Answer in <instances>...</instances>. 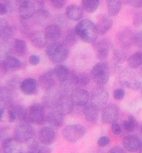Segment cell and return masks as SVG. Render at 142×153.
<instances>
[{
    "instance_id": "obj_1",
    "label": "cell",
    "mask_w": 142,
    "mask_h": 153,
    "mask_svg": "<svg viewBox=\"0 0 142 153\" xmlns=\"http://www.w3.org/2000/svg\"><path fill=\"white\" fill-rule=\"evenodd\" d=\"M75 33L86 43H95L98 39V32L95 24L91 20H82L76 25Z\"/></svg>"
},
{
    "instance_id": "obj_2",
    "label": "cell",
    "mask_w": 142,
    "mask_h": 153,
    "mask_svg": "<svg viewBox=\"0 0 142 153\" xmlns=\"http://www.w3.org/2000/svg\"><path fill=\"white\" fill-rule=\"evenodd\" d=\"M46 54L50 61L54 63L61 65L69 56V50L62 42H52L47 45Z\"/></svg>"
},
{
    "instance_id": "obj_3",
    "label": "cell",
    "mask_w": 142,
    "mask_h": 153,
    "mask_svg": "<svg viewBox=\"0 0 142 153\" xmlns=\"http://www.w3.org/2000/svg\"><path fill=\"white\" fill-rule=\"evenodd\" d=\"M22 121L29 124L41 125L44 122H46V113L45 108L42 104H32L28 108H25Z\"/></svg>"
},
{
    "instance_id": "obj_4",
    "label": "cell",
    "mask_w": 142,
    "mask_h": 153,
    "mask_svg": "<svg viewBox=\"0 0 142 153\" xmlns=\"http://www.w3.org/2000/svg\"><path fill=\"white\" fill-rule=\"evenodd\" d=\"M92 78L98 86L103 87L108 83L110 79V68L107 62H99L95 63L92 69Z\"/></svg>"
},
{
    "instance_id": "obj_5",
    "label": "cell",
    "mask_w": 142,
    "mask_h": 153,
    "mask_svg": "<svg viewBox=\"0 0 142 153\" xmlns=\"http://www.w3.org/2000/svg\"><path fill=\"white\" fill-rule=\"evenodd\" d=\"M119 82L123 86L129 88L132 90H139L142 88V82L139 79L138 75L130 68H126L120 73Z\"/></svg>"
},
{
    "instance_id": "obj_6",
    "label": "cell",
    "mask_w": 142,
    "mask_h": 153,
    "mask_svg": "<svg viewBox=\"0 0 142 153\" xmlns=\"http://www.w3.org/2000/svg\"><path fill=\"white\" fill-rule=\"evenodd\" d=\"M87 130L80 124H72L66 126L62 131V136L64 140H67L70 143H74L78 141L80 139H82L85 135Z\"/></svg>"
},
{
    "instance_id": "obj_7",
    "label": "cell",
    "mask_w": 142,
    "mask_h": 153,
    "mask_svg": "<svg viewBox=\"0 0 142 153\" xmlns=\"http://www.w3.org/2000/svg\"><path fill=\"white\" fill-rule=\"evenodd\" d=\"M34 128L29 123L22 122L18 125L14 133V139L20 143H25L31 140L34 137Z\"/></svg>"
},
{
    "instance_id": "obj_8",
    "label": "cell",
    "mask_w": 142,
    "mask_h": 153,
    "mask_svg": "<svg viewBox=\"0 0 142 153\" xmlns=\"http://www.w3.org/2000/svg\"><path fill=\"white\" fill-rule=\"evenodd\" d=\"M108 100H109V94L104 87L98 86L92 90L91 95V103L98 107V109L107 105Z\"/></svg>"
},
{
    "instance_id": "obj_9",
    "label": "cell",
    "mask_w": 142,
    "mask_h": 153,
    "mask_svg": "<svg viewBox=\"0 0 142 153\" xmlns=\"http://www.w3.org/2000/svg\"><path fill=\"white\" fill-rule=\"evenodd\" d=\"M74 103L68 95H59L58 99L55 103V106L53 110H57L61 115H68L73 111Z\"/></svg>"
},
{
    "instance_id": "obj_10",
    "label": "cell",
    "mask_w": 142,
    "mask_h": 153,
    "mask_svg": "<svg viewBox=\"0 0 142 153\" xmlns=\"http://www.w3.org/2000/svg\"><path fill=\"white\" fill-rule=\"evenodd\" d=\"M70 98L72 100L74 105L78 106H85L86 104L89 103V94L87 90L84 88L77 87L72 91L70 94Z\"/></svg>"
},
{
    "instance_id": "obj_11",
    "label": "cell",
    "mask_w": 142,
    "mask_h": 153,
    "mask_svg": "<svg viewBox=\"0 0 142 153\" xmlns=\"http://www.w3.org/2000/svg\"><path fill=\"white\" fill-rule=\"evenodd\" d=\"M119 117V108L115 104H109L102 108L101 119L103 123L106 124H113L118 120Z\"/></svg>"
},
{
    "instance_id": "obj_12",
    "label": "cell",
    "mask_w": 142,
    "mask_h": 153,
    "mask_svg": "<svg viewBox=\"0 0 142 153\" xmlns=\"http://www.w3.org/2000/svg\"><path fill=\"white\" fill-rule=\"evenodd\" d=\"M134 35H135V33H134L132 29L126 27L118 33V35H117L118 42L122 46V48L129 49V48L132 47V45L134 43Z\"/></svg>"
},
{
    "instance_id": "obj_13",
    "label": "cell",
    "mask_w": 142,
    "mask_h": 153,
    "mask_svg": "<svg viewBox=\"0 0 142 153\" xmlns=\"http://www.w3.org/2000/svg\"><path fill=\"white\" fill-rule=\"evenodd\" d=\"M36 11L34 2L29 1V0H24L21 1L18 5V16L24 21H27L33 17Z\"/></svg>"
},
{
    "instance_id": "obj_14",
    "label": "cell",
    "mask_w": 142,
    "mask_h": 153,
    "mask_svg": "<svg viewBox=\"0 0 142 153\" xmlns=\"http://www.w3.org/2000/svg\"><path fill=\"white\" fill-rule=\"evenodd\" d=\"M55 81H57V78H55L53 70H49V71L44 72L42 75L39 77L40 88L43 89V90L46 92L53 90L55 86Z\"/></svg>"
},
{
    "instance_id": "obj_15",
    "label": "cell",
    "mask_w": 142,
    "mask_h": 153,
    "mask_svg": "<svg viewBox=\"0 0 142 153\" xmlns=\"http://www.w3.org/2000/svg\"><path fill=\"white\" fill-rule=\"evenodd\" d=\"M38 137L41 143L48 146V145L54 143V141L57 139V134H55V131L52 127L45 126L42 129H40Z\"/></svg>"
},
{
    "instance_id": "obj_16",
    "label": "cell",
    "mask_w": 142,
    "mask_h": 153,
    "mask_svg": "<svg viewBox=\"0 0 142 153\" xmlns=\"http://www.w3.org/2000/svg\"><path fill=\"white\" fill-rule=\"evenodd\" d=\"M61 28L58 25L55 24H52V25H48L46 27H45L44 30V35L45 38H46L47 42H58V39L61 37Z\"/></svg>"
},
{
    "instance_id": "obj_17",
    "label": "cell",
    "mask_w": 142,
    "mask_h": 153,
    "mask_svg": "<svg viewBox=\"0 0 142 153\" xmlns=\"http://www.w3.org/2000/svg\"><path fill=\"white\" fill-rule=\"evenodd\" d=\"M21 91L24 93V95L32 96L35 95L37 91H38V83L33 78H25L24 80L21 82L20 85Z\"/></svg>"
},
{
    "instance_id": "obj_18",
    "label": "cell",
    "mask_w": 142,
    "mask_h": 153,
    "mask_svg": "<svg viewBox=\"0 0 142 153\" xmlns=\"http://www.w3.org/2000/svg\"><path fill=\"white\" fill-rule=\"evenodd\" d=\"M22 146L21 143H18L14 137H7L3 141L2 152L3 153H21Z\"/></svg>"
},
{
    "instance_id": "obj_19",
    "label": "cell",
    "mask_w": 142,
    "mask_h": 153,
    "mask_svg": "<svg viewBox=\"0 0 142 153\" xmlns=\"http://www.w3.org/2000/svg\"><path fill=\"white\" fill-rule=\"evenodd\" d=\"M33 22L34 24L39 25V27H46L49 22L51 21V15L46 9L40 8L35 11L34 15H33Z\"/></svg>"
},
{
    "instance_id": "obj_20",
    "label": "cell",
    "mask_w": 142,
    "mask_h": 153,
    "mask_svg": "<svg viewBox=\"0 0 142 153\" xmlns=\"http://www.w3.org/2000/svg\"><path fill=\"white\" fill-rule=\"evenodd\" d=\"M141 143L140 139L135 135H128L123 140V145H124L125 150L129 152H135L139 149Z\"/></svg>"
},
{
    "instance_id": "obj_21",
    "label": "cell",
    "mask_w": 142,
    "mask_h": 153,
    "mask_svg": "<svg viewBox=\"0 0 142 153\" xmlns=\"http://www.w3.org/2000/svg\"><path fill=\"white\" fill-rule=\"evenodd\" d=\"M25 108L22 107L21 104L13 103L12 105L8 107V118L10 122H17V121H22Z\"/></svg>"
},
{
    "instance_id": "obj_22",
    "label": "cell",
    "mask_w": 142,
    "mask_h": 153,
    "mask_svg": "<svg viewBox=\"0 0 142 153\" xmlns=\"http://www.w3.org/2000/svg\"><path fill=\"white\" fill-rule=\"evenodd\" d=\"M112 25H113V21L111 20V18L109 16H107V15H101L98 18L95 27L96 29H98V34L103 35L110 30Z\"/></svg>"
},
{
    "instance_id": "obj_23",
    "label": "cell",
    "mask_w": 142,
    "mask_h": 153,
    "mask_svg": "<svg viewBox=\"0 0 142 153\" xmlns=\"http://www.w3.org/2000/svg\"><path fill=\"white\" fill-rule=\"evenodd\" d=\"M83 112L86 120L89 123H95L99 118V109L91 102L87 103L84 106Z\"/></svg>"
},
{
    "instance_id": "obj_24",
    "label": "cell",
    "mask_w": 142,
    "mask_h": 153,
    "mask_svg": "<svg viewBox=\"0 0 142 153\" xmlns=\"http://www.w3.org/2000/svg\"><path fill=\"white\" fill-rule=\"evenodd\" d=\"M13 104V95L12 90L8 87H0V108L4 109L5 107L8 108Z\"/></svg>"
},
{
    "instance_id": "obj_25",
    "label": "cell",
    "mask_w": 142,
    "mask_h": 153,
    "mask_svg": "<svg viewBox=\"0 0 142 153\" xmlns=\"http://www.w3.org/2000/svg\"><path fill=\"white\" fill-rule=\"evenodd\" d=\"M2 61H3V63H4L6 72L16 71V70L20 69L22 66L21 62L13 55L7 56V57H5L4 59H2Z\"/></svg>"
},
{
    "instance_id": "obj_26",
    "label": "cell",
    "mask_w": 142,
    "mask_h": 153,
    "mask_svg": "<svg viewBox=\"0 0 142 153\" xmlns=\"http://www.w3.org/2000/svg\"><path fill=\"white\" fill-rule=\"evenodd\" d=\"M110 51V43L106 39L100 40L99 42L95 45V52H96V58L100 61H104L109 55Z\"/></svg>"
},
{
    "instance_id": "obj_27",
    "label": "cell",
    "mask_w": 142,
    "mask_h": 153,
    "mask_svg": "<svg viewBox=\"0 0 142 153\" xmlns=\"http://www.w3.org/2000/svg\"><path fill=\"white\" fill-rule=\"evenodd\" d=\"M46 121L51 125L52 128H59L64 122V116L61 115L57 110H51L49 113L46 114Z\"/></svg>"
},
{
    "instance_id": "obj_28",
    "label": "cell",
    "mask_w": 142,
    "mask_h": 153,
    "mask_svg": "<svg viewBox=\"0 0 142 153\" xmlns=\"http://www.w3.org/2000/svg\"><path fill=\"white\" fill-rule=\"evenodd\" d=\"M14 35V30L6 19H0V40L9 41Z\"/></svg>"
},
{
    "instance_id": "obj_29",
    "label": "cell",
    "mask_w": 142,
    "mask_h": 153,
    "mask_svg": "<svg viewBox=\"0 0 142 153\" xmlns=\"http://www.w3.org/2000/svg\"><path fill=\"white\" fill-rule=\"evenodd\" d=\"M30 41L32 43V45L41 49V48H44L45 46H47V40L45 38L44 35V31L41 30H34L30 33Z\"/></svg>"
},
{
    "instance_id": "obj_30",
    "label": "cell",
    "mask_w": 142,
    "mask_h": 153,
    "mask_svg": "<svg viewBox=\"0 0 142 153\" xmlns=\"http://www.w3.org/2000/svg\"><path fill=\"white\" fill-rule=\"evenodd\" d=\"M83 9L78 5H69L65 10V16L71 21H79L83 18Z\"/></svg>"
},
{
    "instance_id": "obj_31",
    "label": "cell",
    "mask_w": 142,
    "mask_h": 153,
    "mask_svg": "<svg viewBox=\"0 0 142 153\" xmlns=\"http://www.w3.org/2000/svg\"><path fill=\"white\" fill-rule=\"evenodd\" d=\"M59 95H61V93L55 92L54 89H53V90L48 91L47 94L44 96V99H43L44 105L46 107L51 108V109L53 110L55 108V103H57V100L58 99Z\"/></svg>"
},
{
    "instance_id": "obj_32",
    "label": "cell",
    "mask_w": 142,
    "mask_h": 153,
    "mask_svg": "<svg viewBox=\"0 0 142 153\" xmlns=\"http://www.w3.org/2000/svg\"><path fill=\"white\" fill-rule=\"evenodd\" d=\"M27 45L24 40L17 38L13 41L12 53L16 54L17 56H20V57H22V56L27 54Z\"/></svg>"
},
{
    "instance_id": "obj_33",
    "label": "cell",
    "mask_w": 142,
    "mask_h": 153,
    "mask_svg": "<svg viewBox=\"0 0 142 153\" xmlns=\"http://www.w3.org/2000/svg\"><path fill=\"white\" fill-rule=\"evenodd\" d=\"M53 71H54L55 78H57V80H58L59 82H63L67 80L70 76L69 69L67 68L66 65H58Z\"/></svg>"
},
{
    "instance_id": "obj_34",
    "label": "cell",
    "mask_w": 142,
    "mask_h": 153,
    "mask_svg": "<svg viewBox=\"0 0 142 153\" xmlns=\"http://www.w3.org/2000/svg\"><path fill=\"white\" fill-rule=\"evenodd\" d=\"M128 63L130 69H136L142 66V52H135L128 58Z\"/></svg>"
},
{
    "instance_id": "obj_35",
    "label": "cell",
    "mask_w": 142,
    "mask_h": 153,
    "mask_svg": "<svg viewBox=\"0 0 142 153\" xmlns=\"http://www.w3.org/2000/svg\"><path fill=\"white\" fill-rule=\"evenodd\" d=\"M99 4V0H82L81 8L83 9V11H86L88 13H93L98 9Z\"/></svg>"
},
{
    "instance_id": "obj_36",
    "label": "cell",
    "mask_w": 142,
    "mask_h": 153,
    "mask_svg": "<svg viewBox=\"0 0 142 153\" xmlns=\"http://www.w3.org/2000/svg\"><path fill=\"white\" fill-rule=\"evenodd\" d=\"M107 11L109 16H117L122 8V2L119 0H107Z\"/></svg>"
},
{
    "instance_id": "obj_37",
    "label": "cell",
    "mask_w": 142,
    "mask_h": 153,
    "mask_svg": "<svg viewBox=\"0 0 142 153\" xmlns=\"http://www.w3.org/2000/svg\"><path fill=\"white\" fill-rule=\"evenodd\" d=\"M74 81L77 86H81V87H85L89 83V76L85 72H72L71 73Z\"/></svg>"
},
{
    "instance_id": "obj_38",
    "label": "cell",
    "mask_w": 142,
    "mask_h": 153,
    "mask_svg": "<svg viewBox=\"0 0 142 153\" xmlns=\"http://www.w3.org/2000/svg\"><path fill=\"white\" fill-rule=\"evenodd\" d=\"M12 53V43L9 41L0 40V59H4Z\"/></svg>"
},
{
    "instance_id": "obj_39",
    "label": "cell",
    "mask_w": 142,
    "mask_h": 153,
    "mask_svg": "<svg viewBox=\"0 0 142 153\" xmlns=\"http://www.w3.org/2000/svg\"><path fill=\"white\" fill-rule=\"evenodd\" d=\"M123 128H124L126 132H129V133L135 131L137 128V120L135 119V117L132 116V115H129V118L123 123Z\"/></svg>"
},
{
    "instance_id": "obj_40",
    "label": "cell",
    "mask_w": 142,
    "mask_h": 153,
    "mask_svg": "<svg viewBox=\"0 0 142 153\" xmlns=\"http://www.w3.org/2000/svg\"><path fill=\"white\" fill-rule=\"evenodd\" d=\"M76 42V33L74 29H68L65 34H64V45L66 46V44H69V45H72L73 43Z\"/></svg>"
},
{
    "instance_id": "obj_41",
    "label": "cell",
    "mask_w": 142,
    "mask_h": 153,
    "mask_svg": "<svg viewBox=\"0 0 142 153\" xmlns=\"http://www.w3.org/2000/svg\"><path fill=\"white\" fill-rule=\"evenodd\" d=\"M114 59L117 62L119 63H122V62H124L128 58H126V55L124 51H121V50H115L114 51Z\"/></svg>"
},
{
    "instance_id": "obj_42",
    "label": "cell",
    "mask_w": 142,
    "mask_h": 153,
    "mask_svg": "<svg viewBox=\"0 0 142 153\" xmlns=\"http://www.w3.org/2000/svg\"><path fill=\"white\" fill-rule=\"evenodd\" d=\"M126 96V91L123 88H117L113 92V97L116 100H122Z\"/></svg>"
},
{
    "instance_id": "obj_43",
    "label": "cell",
    "mask_w": 142,
    "mask_h": 153,
    "mask_svg": "<svg viewBox=\"0 0 142 153\" xmlns=\"http://www.w3.org/2000/svg\"><path fill=\"white\" fill-rule=\"evenodd\" d=\"M110 143V139L108 136H102L100 137L98 140V145L99 147H105Z\"/></svg>"
},
{
    "instance_id": "obj_44",
    "label": "cell",
    "mask_w": 142,
    "mask_h": 153,
    "mask_svg": "<svg viewBox=\"0 0 142 153\" xmlns=\"http://www.w3.org/2000/svg\"><path fill=\"white\" fill-rule=\"evenodd\" d=\"M111 131L114 135L119 136V135H121V133H122V127L119 125L117 122H115L113 124H111Z\"/></svg>"
},
{
    "instance_id": "obj_45",
    "label": "cell",
    "mask_w": 142,
    "mask_h": 153,
    "mask_svg": "<svg viewBox=\"0 0 142 153\" xmlns=\"http://www.w3.org/2000/svg\"><path fill=\"white\" fill-rule=\"evenodd\" d=\"M134 44L142 49V30L135 33V35H134Z\"/></svg>"
},
{
    "instance_id": "obj_46",
    "label": "cell",
    "mask_w": 142,
    "mask_h": 153,
    "mask_svg": "<svg viewBox=\"0 0 142 153\" xmlns=\"http://www.w3.org/2000/svg\"><path fill=\"white\" fill-rule=\"evenodd\" d=\"M51 3H52V5L57 9H61L62 7L65 5L64 0H51Z\"/></svg>"
},
{
    "instance_id": "obj_47",
    "label": "cell",
    "mask_w": 142,
    "mask_h": 153,
    "mask_svg": "<svg viewBox=\"0 0 142 153\" xmlns=\"http://www.w3.org/2000/svg\"><path fill=\"white\" fill-rule=\"evenodd\" d=\"M28 62L32 65H38L39 62H40V58L38 57V56H36V55H32V56L29 57Z\"/></svg>"
},
{
    "instance_id": "obj_48",
    "label": "cell",
    "mask_w": 142,
    "mask_h": 153,
    "mask_svg": "<svg viewBox=\"0 0 142 153\" xmlns=\"http://www.w3.org/2000/svg\"><path fill=\"white\" fill-rule=\"evenodd\" d=\"M51 152L52 150L49 146H47V145H39L35 153H51Z\"/></svg>"
},
{
    "instance_id": "obj_49",
    "label": "cell",
    "mask_w": 142,
    "mask_h": 153,
    "mask_svg": "<svg viewBox=\"0 0 142 153\" xmlns=\"http://www.w3.org/2000/svg\"><path fill=\"white\" fill-rule=\"evenodd\" d=\"M126 2L129 5L135 7V8H141L142 7V0H129Z\"/></svg>"
},
{
    "instance_id": "obj_50",
    "label": "cell",
    "mask_w": 142,
    "mask_h": 153,
    "mask_svg": "<svg viewBox=\"0 0 142 153\" xmlns=\"http://www.w3.org/2000/svg\"><path fill=\"white\" fill-rule=\"evenodd\" d=\"M108 153H126V150L124 147L122 146H119V145H116V146L112 147Z\"/></svg>"
},
{
    "instance_id": "obj_51",
    "label": "cell",
    "mask_w": 142,
    "mask_h": 153,
    "mask_svg": "<svg viewBox=\"0 0 142 153\" xmlns=\"http://www.w3.org/2000/svg\"><path fill=\"white\" fill-rule=\"evenodd\" d=\"M8 5L4 2H0V16H4L8 13Z\"/></svg>"
},
{
    "instance_id": "obj_52",
    "label": "cell",
    "mask_w": 142,
    "mask_h": 153,
    "mask_svg": "<svg viewBox=\"0 0 142 153\" xmlns=\"http://www.w3.org/2000/svg\"><path fill=\"white\" fill-rule=\"evenodd\" d=\"M6 72V69H5V66H4V63H3L2 59H0V75H4Z\"/></svg>"
},
{
    "instance_id": "obj_53",
    "label": "cell",
    "mask_w": 142,
    "mask_h": 153,
    "mask_svg": "<svg viewBox=\"0 0 142 153\" xmlns=\"http://www.w3.org/2000/svg\"><path fill=\"white\" fill-rule=\"evenodd\" d=\"M3 108H0V120L2 119V117H3Z\"/></svg>"
},
{
    "instance_id": "obj_54",
    "label": "cell",
    "mask_w": 142,
    "mask_h": 153,
    "mask_svg": "<svg viewBox=\"0 0 142 153\" xmlns=\"http://www.w3.org/2000/svg\"><path fill=\"white\" fill-rule=\"evenodd\" d=\"M138 150H139V153H142V141H141L140 146H139V149H138Z\"/></svg>"
},
{
    "instance_id": "obj_55",
    "label": "cell",
    "mask_w": 142,
    "mask_h": 153,
    "mask_svg": "<svg viewBox=\"0 0 142 153\" xmlns=\"http://www.w3.org/2000/svg\"><path fill=\"white\" fill-rule=\"evenodd\" d=\"M25 153H34V152H32V151H27V152H25Z\"/></svg>"
},
{
    "instance_id": "obj_56",
    "label": "cell",
    "mask_w": 142,
    "mask_h": 153,
    "mask_svg": "<svg viewBox=\"0 0 142 153\" xmlns=\"http://www.w3.org/2000/svg\"><path fill=\"white\" fill-rule=\"evenodd\" d=\"M141 96H142V88H141Z\"/></svg>"
},
{
    "instance_id": "obj_57",
    "label": "cell",
    "mask_w": 142,
    "mask_h": 153,
    "mask_svg": "<svg viewBox=\"0 0 142 153\" xmlns=\"http://www.w3.org/2000/svg\"><path fill=\"white\" fill-rule=\"evenodd\" d=\"M141 133H142V126H141Z\"/></svg>"
},
{
    "instance_id": "obj_58",
    "label": "cell",
    "mask_w": 142,
    "mask_h": 153,
    "mask_svg": "<svg viewBox=\"0 0 142 153\" xmlns=\"http://www.w3.org/2000/svg\"><path fill=\"white\" fill-rule=\"evenodd\" d=\"M0 137H1V136H0Z\"/></svg>"
}]
</instances>
